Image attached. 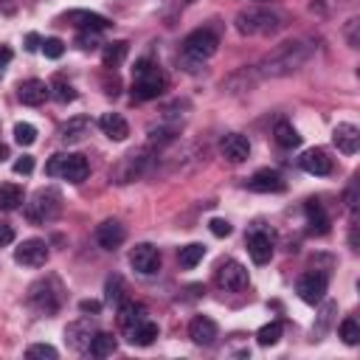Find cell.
Instances as JSON below:
<instances>
[{"mask_svg":"<svg viewBox=\"0 0 360 360\" xmlns=\"http://www.w3.org/2000/svg\"><path fill=\"white\" fill-rule=\"evenodd\" d=\"M0 76H4V65H0Z\"/></svg>","mask_w":360,"mask_h":360,"instance_id":"cell-50","label":"cell"},{"mask_svg":"<svg viewBox=\"0 0 360 360\" xmlns=\"http://www.w3.org/2000/svg\"><path fill=\"white\" fill-rule=\"evenodd\" d=\"M76 46H79L82 51H96V48L102 46V40H99V32H82V34L76 37Z\"/></svg>","mask_w":360,"mask_h":360,"instance_id":"cell-39","label":"cell"},{"mask_svg":"<svg viewBox=\"0 0 360 360\" xmlns=\"http://www.w3.org/2000/svg\"><path fill=\"white\" fill-rule=\"evenodd\" d=\"M127 43H107L104 46V51H102V62L107 65V68H118L124 60H127Z\"/></svg>","mask_w":360,"mask_h":360,"instance_id":"cell-31","label":"cell"},{"mask_svg":"<svg viewBox=\"0 0 360 360\" xmlns=\"http://www.w3.org/2000/svg\"><path fill=\"white\" fill-rule=\"evenodd\" d=\"M65 23H71V26H76V29H82V32H104V29H110L113 23L104 18V15H99V12H88V9H71V12H65V18H62Z\"/></svg>","mask_w":360,"mask_h":360,"instance_id":"cell-12","label":"cell"},{"mask_svg":"<svg viewBox=\"0 0 360 360\" xmlns=\"http://www.w3.org/2000/svg\"><path fill=\"white\" fill-rule=\"evenodd\" d=\"M217 284H220L223 290H228V293L245 290V287H248V270H245V265L237 262V259L223 262V265L217 268Z\"/></svg>","mask_w":360,"mask_h":360,"instance_id":"cell-8","label":"cell"},{"mask_svg":"<svg viewBox=\"0 0 360 360\" xmlns=\"http://www.w3.org/2000/svg\"><path fill=\"white\" fill-rule=\"evenodd\" d=\"M48 90H51V96H54L57 102H62V104H68V102L76 99V90H74V85H71L65 76H54V82L48 85Z\"/></svg>","mask_w":360,"mask_h":360,"instance_id":"cell-33","label":"cell"},{"mask_svg":"<svg viewBox=\"0 0 360 360\" xmlns=\"http://www.w3.org/2000/svg\"><path fill=\"white\" fill-rule=\"evenodd\" d=\"M234 29L242 37H268L282 29V18L265 6H248L234 18Z\"/></svg>","mask_w":360,"mask_h":360,"instance_id":"cell-2","label":"cell"},{"mask_svg":"<svg viewBox=\"0 0 360 360\" xmlns=\"http://www.w3.org/2000/svg\"><path fill=\"white\" fill-rule=\"evenodd\" d=\"M279 338H282V324H279V321H270V324H265V326L256 332V340H259L262 346H276Z\"/></svg>","mask_w":360,"mask_h":360,"instance_id":"cell-34","label":"cell"},{"mask_svg":"<svg viewBox=\"0 0 360 360\" xmlns=\"http://www.w3.org/2000/svg\"><path fill=\"white\" fill-rule=\"evenodd\" d=\"M93 335H96V326H93L88 318H79V321H74V324L65 326V340H68V346L76 349V352H88Z\"/></svg>","mask_w":360,"mask_h":360,"instance_id":"cell-15","label":"cell"},{"mask_svg":"<svg viewBox=\"0 0 360 360\" xmlns=\"http://www.w3.org/2000/svg\"><path fill=\"white\" fill-rule=\"evenodd\" d=\"M248 251H251V259H254L256 265H268V262L273 259V240H270V234L254 231V234L248 237Z\"/></svg>","mask_w":360,"mask_h":360,"instance_id":"cell-20","label":"cell"},{"mask_svg":"<svg viewBox=\"0 0 360 360\" xmlns=\"http://www.w3.org/2000/svg\"><path fill=\"white\" fill-rule=\"evenodd\" d=\"M203 256H206V245H200V242H192V245H186V248H180V268H186V270H192V268H198L200 262H203Z\"/></svg>","mask_w":360,"mask_h":360,"instance_id":"cell-30","label":"cell"},{"mask_svg":"<svg viewBox=\"0 0 360 360\" xmlns=\"http://www.w3.org/2000/svg\"><path fill=\"white\" fill-rule=\"evenodd\" d=\"M315 46L307 43V40H290V43H282L279 48H273L256 68L254 74L262 76V79H279V76H290L296 74L304 62H310Z\"/></svg>","mask_w":360,"mask_h":360,"instance_id":"cell-1","label":"cell"},{"mask_svg":"<svg viewBox=\"0 0 360 360\" xmlns=\"http://www.w3.org/2000/svg\"><path fill=\"white\" fill-rule=\"evenodd\" d=\"M116 346H118V340H116V335H110V332H96L93 335V340H90V354L93 357H110L113 352H116Z\"/></svg>","mask_w":360,"mask_h":360,"instance_id":"cell-28","label":"cell"},{"mask_svg":"<svg viewBox=\"0 0 360 360\" xmlns=\"http://www.w3.org/2000/svg\"><path fill=\"white\" fill-rule=\"evenodd\" d=\"M29 304L43 312V315H54L62 307V290L57 284V279H40L32 284L29 290Z\"/></svg>","mask_w":360,"mask_h":360,"instance_id":"cell-5","label":"cell"},{"mask_svg":"<svg viewBox=\"0 0 360 360\" xmlns=\"http://www.w3.org/2000/svg\"><path fill=\"white\" fill-rule=\"evenodd\" d=\"M107 301H121V279H110L107 282Z\"/></svg>","mask_w":360,"mask_h":360,"instance_id":"cell-43","label":"cell"},{"mask_svg":"<svg viewBox=\"0 0 360 360\" xmlns=\"http://www.w3.org/2000/svg\"><path fill=\"white\" fill-rule=\"evenodd\" d=\"M256 4H270V0H256Z\"/></svg>","mask_w":360,"mask_h":360,"instance_id":"cell-49","label":"cell"},{"mask_svg":"<svg viewBox=\"0 0 360 360\" xmlns=\"http://www.w3.org/2000/svg\"><path fill=\"white\" fill-rule=\"evenodd\" d=\"M340 338L346 346H357L360 343V324L354 318H343L340 321Z\"/></svg>","mask_w":360,"mask_h":360,"instance_id":"cell-35","label":"cell"},{"mask_svg":"<svg viewBox=\"0 0 360 360\" xmlns=\"http://www.w3.org/2000/svg\"><path fill=\"white\" fill-rule=\"evenodd\" d=\"M48 96H51V90H48V85L40 82V79H29V82H23V85L18 88V99H20L23 104H29V107H40Z\"/></svg>","mask_w":360,"mask_h":360,"instance_id":"cell-21","label":"cell"},{"mask_svg":"<svg viewBox=\"0 0 360 360\" xmlns=\"http://www.w3.org/2000/svg\"><path fill=\"white\" fill-rule=\"evenodd\" d=\"M15 262L23 268H43L48 262V245L43 240H26L15 248Z\"/></svg>","mask_w":360,"mask_h":360,"instance_id":"cell-10","label":"cell"},{"mask_svg":"<svg viewBox=\"0 0 360 360\" xmlns=\"http://www.w3.org/2000/svg\"><path fill=\"white\" fill-rule=\"evenodd\" d=\"M155 338H158V324L149 321V318H144L141 324L127 329V340L132 346H149V343H155Z\"/></svg>","mask_w":360,"mask_h":360,"instance_id":"cell-24","label":"cell"},{"mask_svg":"<svg viewBox=\"0 0 360 360\" xmlns=\"http://www.w3.org/2000/svg\"><path fill=\"white\" fill-rule=\"evenodd\" d=\"M217 335H220V329H217V324H214L209 315H198V318L189 324V338H192L198 346H212V343L217 340Z\"/></svg>","mask_w":360,"mask_h":360,"instance_id":"cell-19","label":"cell"},{"mask_svg":"<svg viewBox=\"0 0 360 360\" xmlns=\"http://www.w3.org/2000/svg\"><path fill=\"white\" fill-rule=\"evenodd\" d=\"M276 144L279 146H284V149H293V146H298L301 144V135L296 132V127L293 124H287V121H279L276 124Z\"/></svg>","mask_w":360,"mask_h":360,"instance_id":"cell-32","label":"cell"},{"mask_svg":"<svg viewBox=\"0 0 360 360\" xmlns=\"http://www.w3.org/2000/svg\"><path fill=\"white\" fill-rule=\"evenodd\" d=\"M335 304H324V310H321V315H318V326H315V340H321L324 335H326V329H329V321H332V315H335Z\"/></svg>","mask_w":360,"mask_h":360,"instance_id":"cell-38","label":"cell"},{"mask_svg":"<svg viewBox=\"0 0 360 360\" xmlns=\"http://www.w3.org/2000/svg\"><path fill=\"white\" fill-rule=\"evenodd\" d=\"M301 169L304 172H310V174H318V177H324V174H329L332 172V158L324 152V149H307L304 155H301Z\"/></svg>","mask_w":360,"mask_h":360,"instance_id":"cell-22","label":"cell"},{"mask_svg":"<svg viewBox=\"0 0 360 360\" xmlns=\"http://www.w3.org/2000/svg\"><path fill=\"white\" fill-rule=\"evenodd\" d=\"M357 20H349V26H346V43L352 46V48H357L360 46V40H357Z\"/></svg>","mask_w":360,"mask_h":360,"instance_id":"cell-44","label":"cell"},{"mask_svg":"<svg viewBox=\"0 0 360 360\" xmlns=\"http://www.w3.org/2000/svg\"><path fill=\"white\" fill-rule=\"evenodd\" d=\"M43 54H46L48 60H60V57L65 54V46H62V40H57V37H51V40H43Z\"/></svg>","mask_w":360,"mask_h":360,"instance_id":"cell-40","label":"cell"},{"mask_svg":"<svg viewBox=\"0 0 360 360\" xmlns=\"http://www.w3.org/2000/svg\"><path fill=\"white\" fill-rule=\"evenodd\" d=\"M296 293L301 296L304 304H321L326 296V276L324 273H304L296 282Z\"/></svg>","mask_w":360,"mask_h":360,"instance_id":"cell-11","label":"cell"},{"mask_svg":"<svg viewBox=\"0 0 360 360\" xmlns=\"http://www.w3.org/2000/svg\"><path fill=\"white\" fill-rule=\"evenodd\" d=\"M332 141H335V146H338L343 155H354V152L360 149V130H357L354 124L343 121V124H338V127L332 130Z\"/></svg>","mask_w":360,"mask_h":360,"instance_id":"cell-17","label":"cell"},{"mask_svg":"<svg viewBox=\"0 0 360 360\" xmlns=\"http://www.w3.org/2000/svg\"><path fill=\"white\" fill-rule=\"evenodd\" d=\"M146 155H149L146 149H138V152L124 155L121 166L116 169L118 184H130V180H135V177H141V174L146 172V166H149V158H146Z\"/></svg>","mask_w":360,"mask_h":360,"instance_id":"cell-14","label":"cell"},{"mask_svg":"<svg viewBox=\"0 0 360 360\" xmlns=\"http://www.w3.org/2000/svg\"><path fill=\"white\" fill-rule=\"evenodd\" d=\"M209 226H212V234H214V237H228V234H231V223L223 220V217H214Z\"/></svg>","mask_w":360,"mask_h":360,"instance_id":"cell-41","label":"cell"},{"mask_svg":"<svg viewBox=\"0 0 360 360\" xmlns=\"http://www.w3.org/2000/svg\"><path fill=\"white\" fill-rule=\"evenodd\" d=\"M46 172L51 177H65L68 184H82V180L88 177L90 166L85 160V155H54L46 166Z\"/></svg>","mask_w":360,"mask_h":360,"instance_id":"cell-6","label":"cell"},{"mask_svg":"<svg viewBox=\"0 0 360 360\" xmlns=\"http://www.w3.org/2000/svg\"><path fill=\"white\" fill-rule=\"evenodd\" d=\"M144 318H146V310H144L141 304L127 301V304H121V310H118V324H121V329H124V332H127L130 326L141 324Z\"/></svg>","mask_w":360,"mask_h":360,"instance_id":"cell-29","label":"cell"},{"mask_svg":"<svg viewBox=\"0 0 360 360\" xmlns=\"http://www.w3.org/2000/svg\"><path fill=\"white\" fill-rule=\"evenodd\" d=\"M166 90V76L158 65L141 60L135 65V74H132V96L141 99V102H149V99H158L160 93Z\"/></svg>","mask_w":360,"mask_h":360,"instance_id":"cell-3","label":"cell"},{"mask_svg":"<svg viewBox=\"0 0 360 360\" xmlns=\"http://www.w3.org/2000/svg\"><path fill=\"white\" fill-rule=\"evenodd\" d=\"M130 265H132L141 276H152V273L160 270V254H158L155 245L141 242V245H135V248L130 251Z\"/></svg>","mask_w":360,"mask_h":360,"instance_id":"cell-9","label":"cell"},{"mask_svg":"<svg viewBox=\"0 0 360 360\" xmlns=\"http://www.w3.org/2000/svg\"><path fill=\"white\" fill-rule=\"evenodd\" d=\"M23 203V189L18 184H0V212H15Z\"/></svg>","mask_w":360,"mask_h":360,"instance_id":"cell-27","label":"cell"},{"mask_svg":"<svg viewBox=\"0 0 360 360\" xmlns=\"http://www.w3.org/2000/svg\"><path fill=\"white\" fill-rule=\"evenodd\" d=\"M248 189L251 192H262V195H279V192L287 189V184H284V177L276 169H259L248 180Z\"/></svg>","mask_w":360,"mask_h":360,"instance_id":"cell-13","label":"cell"},{"mask_svg":"<svg viewBox=\"0 0 360 360\" xmlns=\"http://www.w3.org/2000/svg\"><path fill=\"white\" fill-rule=\"evenodd\" d=\"M88 132H90V121H88L85 116H76V118H71V121H65V124L60 127V138H62L65 144H79Z\"/></svg>","mask_w":360,"mask_h":360,"instance_id":"cell-25","label":"cell"},{"mask_svg":"<svg viewBox=\"0 0 360 360\" xmlns=\"http://www.w3.org/2000/svg\"><path fill=\"white\" fill-rule=\"evenodd\" d=\"M0 4H6V0H0Z\"/></svg>","mask_w":360,"mask_h":360,"instance_id":"cell-51","label":"cell"},{"mask_svg":"<svg viewBox=\"0 0 360 360\" xmlns=\"http://www.w3.org/2000/svg\"><path fill=\"white\" fill-rule=\"evenodd\" d=\"M12 62V48H0V65H9Z\"/></svg>","mask_w":360,"mask_h":360,"instance_id":"cell-48","label":"cell"},{"mask_svg":"<svg viewBox=\"0 0 360 360\" xmlns=\"http://www.w3.org/2000/svg\"><path fill=\"white\" fill-rule=\"evenodd\" d=\"M307 220H310V231L312 234H326L329 231V217H326V212H324V206L318 200L307 203Z\"/></svg>","mask_w":360,"mask_h":360,"instance_id":"cell-26","label":"cell"},{"mask_svg":"<svg viewBox=\"0 0 360 360\" xmlns=\"http://www.w3.org/2000/svg\"><path fill=\"white\" fill-rule=\"evenodd\" d=\"M96 240H99V245H102L104 251H116V248L127 240V231H124V226H121L118 220H104V223L96 228Z\"/></svg>","mask_w":360,"mask_h":360,"instance_id":"cell-18","label":"cell"},{"mask_svg":"<svg viewBox=\"0 0 360 360\" xmlns=\"http://www.w3.org/2000/svg\"><path fill=\"white\" fill-rule=\"evenodd\" d=\"M26 48H29V51H40V48H43L40 34H29V37H26Z\"/></svg>","mask_w":360,"mask_h":360,"instance_id":"cell-47","label":"cell"},{"mask_svg":"<svg viewBox=\"0 0 360 360\" xmlns=\"http://www.w3.org/2000/svg\"><path fill=\"white\" fill-rule=\"evenodd\" d=\"M15 172H18V174H32V172H34V158H32V155L18 158V160H15Z\"/></svg>","mask_w":360,"mask_h":360,"instance_id":"cell-42","label":"cell"},{"mask_svg":"<svg viewBox=\"0 0 360 360\" xmlns=\"http://www.w3.org/2000/svg\"><path fill=\"white\" fill-rule=\"evenodd\" d=\"M99 127H102V132H104L110 141H124V138L130 135V124H127L124 116H118V113H104V116L99 118Z\"/></svg>","mask_w":360,"mask_h":360,"instance_id":"cell-23","label":"cell"},{"mask_svg":"<svg viewBox=\"0 0 360 360\" xmlns=\"http://www.w3.org/2000/svg\"><path fill=\"white\" fill-rule=\"evenodd\" d=\"M62 214V195L57 189H40L34 192V198L26 203V217L37 226L54 223Z\"/></svg>","mask_w":360,"mask_h":360,"instance_id":"cell-4","label":"cell"},{"mask_svg":"<svg viewBox=\"0 0 360 360\" xmlns=\"http://www.w3.org/2000/svg\"><path fill=\"white\" fill-rule=\"evenodd\" d=\"M220 152H223V158L231 160V163H245L248 155H251V141H248L245 135H240V132H228V135L220 141Z\"/></svg>","mask_w":360,"mask_h":360,"instance_id":"cell-16","label":"cell"},{"mask_svg":"<svg viewBox=\"0 0 360 360\" xmlns=\"http://www.w3.org/2000/svg\"><path fill=\"white\" fill-rule=\"evenodd\" d=\"M79 310L85 312V315H96V312H102V301H96V298H85V301H79Z\"/></svg>","mask_w":360,"mask_h":360,"instance_id":"cell-45","label":"cell"},{"mask_svg":"<svg viewBox=\"0 0 360 360\" xmlns=\"http://www.w3.org/2000/svg\"><path fill=\"white\" fill-rule=\"evenodd\" d=\"M15 141H18L20 146H32V144L37 141V127H34V124H26V121L15 124Z\"/></svg>","mask_w":360,"mask_h":360,"instance_id":"cell-37","label":"cell"},{"mask_svg":"<svg viewBox=\"0 0 360 360\" xmlns=\"http://www.w3.org/2000/svg\"><path fill=\"white\" fill-rule=\"evenodd\" d=\"M12 242H15L12 226H0V245H12Z\"/></svg>","mask_w":360,"mask_h":360,"instance_id":"cell-46","label":"cell"},{"mask_svg":"<svg viewBox=\"0 0 360 360\" xmlns=\"http://www.w3.org/2000/svg\"><path fill=\"white\" fill-rule=\"evenodd\" d=\"M217 46H220V40H217L214 32L198 29V32H192L184 40V57L186 60H195V62H206V60H212L217 54Z\"/></svg>","mask_w":360,"mask_h":360,"instance_id":"cell-7","label":"cell"},{"mask_svg":"<svg viewBox=\"0 0 360 360\" xmlns=\"http://www.w3.org/2000/svg\"><path fill=\"white\" fill-rule=\"evenodd\" d=\"M26 357H29V360H57L60 352H57L51 343H32V346L26 349Z\"/></svg>","mask_w":360,"mask_h":360,"instance_id":"cell-36","label":"cell"}]
</instances>
